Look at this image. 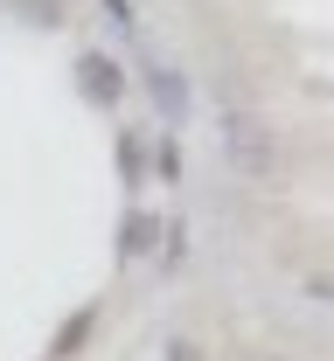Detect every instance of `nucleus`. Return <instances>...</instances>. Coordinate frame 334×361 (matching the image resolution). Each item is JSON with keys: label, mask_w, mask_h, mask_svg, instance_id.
<instances>
[{"label": "nucleus", "mask_w": 334, "mask_h": 361, "mask_svg": "<svg viewBox=\"0 0 334 361\" xmlns=\"http://www.w3.org/2000/svg\"><path fill=\"white\" fill-rule=\"evenodd\" d=\"M223 160H230L244 180H272V174H279L272 126H265V118H251V111H223Z\"/></svg>", "instance_id": "1"}, {"label": "nucleus", "mask_w": 334, "mask_h": 361, "mask_svg": "<svg viewBox=\"0 0 334 361\" xmlns=\"http://www.w3.org/2000/svg\"><path fill=\"white\" fill-rule=\"evenodd\" d=\"M77 90H84V104H97V111H119V97H126L119 56H112V49H84V56H77Z\"/></svg>", "instance_id": "2"}, {"label": "nucleus", "mask_w": 334, "mask_h": 361, "mask_svg": "<svg viewBox=\"0 0 334 361\" xmlns=\"http://www.w3.org/2000/svg\"><path fill=\"white\" fill-rule=\"evenodd\" d=\"M146 97H153V111H160V126H167V133H181V126H189L195 97H189V77H181V70L146 63Z\"/></svg>", "instance_id": "3"}, {"label": "nucleus", "mask_w": 334, "mask_h": 361, "mask_svg": "<svg viewBox=\"0 0 334 361\" xmlns=\"http://www.w3.org/2000/svg\"><path fill=\"white\" fill-rule=\"evenodd\" d=\"M153 243H160V216L153 209H133L126 216V236H119V257H146Z\"/></svg>", "instance_id": "4"}, {"label": "nucleus", "mask_w": 334, "mask_h": 361, "mask_svg": "<svg viewBox=\"0 0 334 361\" xmlns=\"http://www.w3.org/2000/svg\"><path fill=\"white\" fill-rule=\"evenodd\" d=\"M146 167L160 180H181V133H160L153 146H146Z\"/></svg>", "instance_id": "5"}, {"label": "nucleus", "mask_w": 334, "mask_h": 361, "mask_svg": "<svg viewBox=\"0 0 334 361\" xmlns=\"http://www.w3.org/2000/svg\"><path fill=\"white\" fill-rule=\"evenodd\" d=\"M7 7H28V21H42V28H56L70 14V0H7Z\"/></svg>", "instance_id": "6"}, {"label": "nucleus", "mask_w": 334, "mask_h": 361, "mask_svg": "<svg viewBox=\"0 0 334 361\" xmlns=\"http://www.w3.org/2000/svg\"><path fill=\"white\" fill-rule=\"evenodd\" d=\"M119 146H126V174H133V188H140V180H146V139H140V133H126Z\"/></svg>", "instance_id": "7"}, {"label": "nucleus", "mask_w": 334, "mask_h": 361, "mask_svg": "<svg viewBox=\"0 0 334 361\" xmlns=\"http://www.w3.org/2000/svg\"><path fill=\"white\" fill-rule=\"evenodd\" d=\"M97 7H105V21H112L119 35H133V0H97Z\"/></svg>", "instance_id": "8"}, {"label": "nucleus", "mask_w": 334, "mask_h": 361, "mask_svg": "<svg viewBox=\"0 0 334 361\" xmlns=\"http://www.w3.org/2000/svg\"><path fill=\"white\" fill-rule=\"evenodd\" d=\"M167 361H195V348H189V341H174V348H167Z\"/></svg>", "instance_id": "9"}]
</instances>
